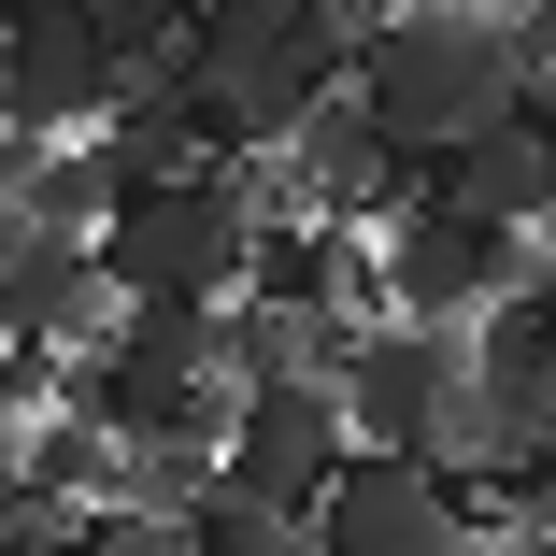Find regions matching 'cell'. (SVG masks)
Masks as SVG:
<instances>
[{
    "label": "cell",
    "instance_id": "8fae6325",
    "mask_svg": "<svg viewBox=\"0 0 556 556\" xmlns=\"http://www.w3.org/2000/svg\"><path fill=\"white\" fill-rule=\"evenodd\" d=\"M29 157H43V129H15V115H0V200H29Z\"/></svg>",
    "mask_w": 556,
    "mask_h": 556
},
{
    "label": "cell",
    "instance_id": "9c48e42d",
    "mask_svg": "<svg viewBox=\"0 0 556 556\" xmlns=\"http://www.w3.org/2000/svg\"><path fill=\"white\" fill-rule=\"evenodd\" d=\"M386 186H400V143L371 129V100H357V86H328L314 115L271 143V186H257V200H300V214H343V229H371Z\"/></svg>",
    "mask_w": 556,
    "mask_h": 556
},
{
    "label": "cell",
    "instance_id": "7c38bea8",
    "mask_svg": "<svg viewBox=\"0 0 556 556\" xmlns=\"http://www.w3.org/2000/svg\"><path fill=\"white\" fill-rule=\"evenodd\" d=\"M528 286L556 300V214H542V229H528Z\"/></svg>",
    "mask_w": 556,
    "mask_h": 556
},
{
    "label": "cell",
    "instance_id": "4fadbf2b",
    "mask_svg": "<svg viewBox=\"0 0 556 556\" xmlns=\"http://www.w3.org/2000/svg\"><path fill=\"white\" fill-rule=\"evenodd\" d=\"M485 556H556V542H542V528H500V542H485Z\"/></svg>",
    "mask_w": 556,
    "mask_h": 556
},
{
    "label": "cell",
    "instance_id": "5b68a950",
    "mask_svg": "<svg viewBox=\"0 0 556 556\" xmlns=\"http://www.w3.org/2000/svg\"><path fill=\"white\" fill-rule=\"evenodd\" d=\"M314 556H485V500L442 471V457L357 442L343 485L314 500Z\"/></svg>",
    "mask_w": 556,
    "mask_h": 556
},
{
    "label": "cell",
    "instance_id": "8992f818",
    "mask_svg": "<svg viewBox=\"0 0 556 556\" xmlns=\"http://www.w3.org/2000/svg\"><path fill=\"white\" fill-rule=\"evenodd\" d=\"M343 457H357V414H343L328 371H257L243 414H229V442H214V471H229L243 500H271V514H300V528H314L328 485H343Z\"/></svg>",
    "mask_w": 556,
    "mask_h": 556
},
{
    "label": "cell",
    "instance_id": "5bb4252c",
    "mask_svg": "<svg viewBox=\"0 0 556 556\" xmlns=\"http://www.w3.org/2000/svg\"><path fill=\"white\" fill-rule=\"evenodd\" d=\"M0 15H43V0H0Z\"/></svg>",
    "mask_w": 556,
    "mask_h": 556
},
{
    "label": "cell",
    "instance_id": "30bf717a",
    "mask_svg": "<svg viewBox=\"0 0 556 556\" xmlns=\"http://www.w3.org/2000/svg\"><path fill=\"white\" fill-rule=\"evenodd\" d=\"M428 186L471 200V214H500V229H542V214H556V115H542V100H514L500 129H471L457 157H428Z\"/></svg>",
    "mask_w": 556,
    "mask_h": 556
},
{
    "label": "cell",
    "instance_id": "ba28073f",
    "mask_svg": "<svg viewBox=\"0 0 556 556\" xmlns=\"http://www.w3.org/2000/svg\"><path fill=\"white\" fill-rule=\"evenodd\" d=\"M143 58H115V43H100V15H86V0H43V15H15V43H0V115H15V129H100V115H115V86H129Z\"/></svg>",
    "mask_w": 556,
    "mask_h": 556
},
{
    "label": "cell",
    "instance_id": "7a4b0ae2",
    "mask_svg": "<svg viewBox=\"0 0 556 556\" xmlns=\"http://www.w3.org/2000/svg\"><path fill=\"white\" fill-rule=\"evenodd\" d=\"M100 257H115L129 300H243V257H257V186L229 157H186V172H143L115 214H100Z\"/></svg>",
    "mask_w": 556,
    "mask_h": 556
},
{
    "label": "cell",
    "instance_id": "9a60e30c",
    "mask_svg": "<svg viewBox=\"0 0 556 556\" xmlns=\"http://www.w3.org/2000/svg\"><path fill=\"white\" fill-rule=\"evenodd\" d=\"M500 15H528V0H500Z\"/></svg>",
    "mask_w": 556,
    "mask_h": 556
},
{
    "label": "cell",
    "instance_id": "3957f363",
    "mask_svg": "<svg viewBox=\"0 0 556 556\" xmlns=\"http://www.w3.org/2000/svg\"><path fill=\"white\" fill-rule=\"evenodd\" d=\"M514 286H528V229H500V214L442 200V186H386V214H371V300H386V314L471 328V314L514 300Z\"/></svg>",
    "mask_w": 556,
    "mask_h": 556
},
{
    "label": "cell",
    "instance_id": "52a82bcc",
    "mask_svg": "<svg viewBox=\"0 0 556 556\" xmlns=\"http://www.w3.org/2000/svg\"><path fill=\"white\" fill-rule=\"evenodd\" d=\"M115 257H100V229H43V214L0 200V343L29 357H86L100 328H115Z\"/></svg>",
    "mask_w": 556,
    "mask_h": 556
},
{
    "label": "cell",
    "instance_id": "6da1fadb",
    "mask_svg": "<svg viewBox=\"0 0 556 556\" xmlns=\"http://www.w3.org/2000/svg\"><path fill=\"white\" fill-rule=\"evenodd\" d=\"M357 100H371V129L428 172V157H457L471 129H500L528 100V43H514L500 0H386V15L357 29Z\"/></svg>",
    "mask_w": 556,
    "mask_h": 556
},
{
    "label": "cell",
    "instance_id": "277c9868",
    "mask_svg": "<svg viewBox=\"0 0 556 556\" xmlns=\"http://www.w3.org/2000/svg\"><path fill=\"white\" fill-rule=\"evenodd\" d=\"M328 386H343L357 442H400V457H457V414H471V328L357 300V343H343V371H328Z\"/></svg>",
    "mask_w": 556,
    "mask_h": 556
}]
</instances>
